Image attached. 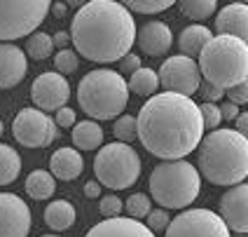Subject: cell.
I'll use <instances>...</instances> for the list:
<instances>
[{
    "mask_svg": "<svg viewBox=\"0 0 248 237\" xmlns=\"http://www.w3.org/2000/svg\"><path fill=\"white\" fill-rule=\"evenodd\" d=\"M136 136L150 155L171 162L185 160L204 139V122L192 97L162 92L138 111Z\"/></svg>",
    "mask_w": 248,
    "mask_h": 237,
    "instance_id": "cell-1",
    "label": "cell"
},
{
    "mask_svg": "<svg viewBox=\"0 0 248 237\" xmlns=\"http://www.w3.org/2000/svg\"><path fill=\"white\" fill-rule=\"evenodd\" d=\"M75 54L96 64H115L136 45V19L115 0H92L78 7L70 24Z\"/></svg>",
    "mask_w": 248,
    "mask_h": 237,
    "instance_id": "cell-2",
    "label": "cell"
},
{
    "mask_svg": "<svg viewBox=\"0 0 248 237\" xmlns=\"http://www.w3.org/2000/svg\"><path fill=\"white\" fill-rule=\"evenodd\" d=\"M197 171L213 186H239L248 176V139L234 129H213L197 146Z\"/></svg>",
    "mask_w": 248,
    "mask_h": 237,
    "instance_id": "cell-3",
    "label": "cell"
},
{
    "mask_svg": "<svg viewBox=\"0 0 248 237\" xmlns=\"http://www.w3.org/2000/svg\"><path fill=\"white\" fill-rule=\"evenodd\" d=\"M199 75L222 92L246 83L248 42L234 35H213L199 52Z\"/></svg>",
    "mask_w": 248,
    "mask_h": 237,
    "instance_id": "cell-4",
    "label": "cell"
},
{
    "mask_svg": "<svg viewBox=\"0 0 248 237\" xmlns=\"http://www.w3.org/2000/svg\"><path fill=\"white\" fill-rule=\"evenodd\" d=\"M78 103L94 122L115 120L129 103L126 80L110 68L89 70L78 85Z\"/></svg>",
    "mask_w": 248,
    "mask_h": 237,
    "instance_id": "cell-5",
    "label": "cell"
},
{
    "mask_svg": "<svg viewBox=\"0 0 248 237\" xmlns=\"http://www.w3.org/2000/svg\"><path fill=\"white\" fill-rule=\"evenodd\" d=\"M148 188H150L148 197H152L162 209H185L199 197L202 176L192 162L171 160L152 169Z\"/></svg>",
    "mask_w": 248,
    "mask_h": 237,
    "instance_id": "cell-6",
    "label": "cell"
},
{
    "mask_svg": "<svg viewBox=\"0 0 248 237\" xmlns=\"http://www.w3.org/2000/svg\"><path fill=\"white\" fill-rule=\"evenodd\" d=\"M96 183L110 190H126L140 176V157L129 143H106L94 157Z\"/></svg>",
    "mask_w": 248,
    "mask_h": 237,
    "instance_id": "cell-7",
    "label": "cell"
},
{
    "mask_svg": "<svg viewBox=\"0 0 248 237\" xmlns=\"http://www.w3.org/2000/svg\"><path fill=\"white\" fill-rule=\"evenodd\" d=\"M49 0H0V42L35 33L49 14Z\"/></svg>",
    "mask_w": 248,
    "mask_h": 237,
    "instance_id": "cell-8",
    "label": "cell"
},
{
    "mask_svg": "<svg viewBox=\"0 0 248 237\" xmlns=\"http://www.w3.org/2000/svg\"><path fill=\"white\" fill-rule=\"evenodd\" d=\"M164 237H232L230 228L211 209L192 207L180 211L173 221H169Z\"/></svg>",
    "mask_w": 248,
    "mask_h": 237,
    "instance_id": "cell-9",
    "label": "cell"
},
{
    "mask_svg": "<svg viewBox=\"0 0 248 237\" xmlns=\"http://www.w3.org/2000/svg\"><path fill=\"white\" fill-rule=\"evenodd\" d=\"M12 134L24 148H47L59 136V127L47 113L38 108H21L12 122Z\"/></svg>",
    "mask_w": 248,
    "mask_h": 237,
    "instance_id": "cell-10",
    "label": "cell"
},
{
    "mask_svg": "<svg viewBox=\"0 0 248 237\" xmlns=\"http://www.w3.org/2000/svg\"><path fill=\"white\" fill-rule=\"evenodd\" d=\"M157 78H159V85L164 87L166 92L183 94V97H192L194 92L199 89V85H202V75H199L197 61L183 54L164 59V64L157 70Z\"/></svg>",
    "mask_w": 248,
    "mask_h": 237,
    "instance_id": "cell-11",
    "label": "cell"
},
{
    "mask_svg": "<svg viewBox=\"0 0 248 237\" xmlns=\"http://www.w3.org/2000/svg\"><path fill=\"white\" fill-rule=\"evenodd\" d=\"M31 99L35 103V108L42 113H52L59 111L68 103L70 99V83L59 75L56 70H47L40 73L33 85H31Z\"/></svg>",
    "mask_w": 248,
    "mask_h": 237,
    "instance_id": "cell-12",
    "label": "cell"
},
{
    "mask_svg": "<svg viewBox=\"0 0 248 237\" xmlns=\"http://www.w3.org/2000/svg\"><path fill=\"white\" fill-rule=\"evenodd\" d=\"M33 216L24 197L0 193V237H28Z\"/></svg>",
    "mask_w": 248,
    "mask_h": 237,
    "instance_id": "cell-13",
    "label": "cell"
},
{
    "mask_svg": "<svg viewBox=\"0 0 248 237\" xmlns=\"http://www.w3.org/2000/svg\"><path fill=\"white\" fill-rule=\"evenodd\" d=\"M222 223L230 230H234L236 235H246L248 233V186L239 183L232 186L225 195L220 197V214Z\"/></svg>",
    "mask_w": 248,
    "mask_h": 237,
    "instance_id": "cell-14",
    "label": "cell"
},
{
    "mask_svg": "<svg viewBox=\"0 0 248 237\" xmlns=\"http://www.w3.org/2000/svg\"><path fill=\"white\" fill-rule=\"evenodd\" d=\"M28 59L21 47L0 42V89H12L26 78Z\"/></svg>",
    "mask_w": 248,
    "mask_h": 237,
    "instance_id": "cell-15",
    "label": "cell"
},
{
    "mask_svg": "<svg viewBox=\"0 0 248 237\" xmlns=\"http://www.w3.org/2000/svg\"><path fill=\"white\" fill-rule=\"evenodd\" d=\"M136 45L143 54L164 56L173 45V33L164 21H145L136 31Z\"/></svg>",
    "mask_w": 248,
    "mask_h": 237,
    "instance_id": "cell-16",
    "label": "cell"
},
{
    "mask_svg": "<svg viewBox=\"0 0 248 237\" xmlns=\"http://www.w3.org/2000/svg\"><path fill=\"white\" fill-rule=\"evenodd\" d=\"M216 31L218 35H234L239 40L248 38V5L246 2H232L225 5L216 14Z\"/></svg>",
    "mask_w": 248,
    "mask_h": 237,
    "instance_id": "cell-17",
    "label": "cell"
},
{
    "mask_svg": "<svg viewBox=\"0 0 248 237\" xmlns=\"http://www.w3.org/2000/svg\"><path fill=\"white\" fill-rule=\"evenodd\" d=\"M84 237H157L140 221H134L129 216H117V219H106L96 223Z\"/></svg>",
    "mask_w": 248,
    "mask_h": 237,
    "instance_id": "cell-18",
    "label": "cell"
},
{
    "mask_svg": "<svg viewBox=\"0 0 248 237\" xmlns=\"http://www.w3.org/2000/svg\"><path fill=\"white\" fill-rule=\"evenodd\" d=\"M84 171V157L80 151L63 146L49 157V174L59 181H75Z\"/></svg>",
    "mask_w": 248,
    "mask_h": 237,
    "instance_id": "cell-19",
    "label": "cell"
},
{
    "mask_svg": "<svg viewBox=\"0 0 248 237\" xmlns=\"http://www.w3.org/2000/svg\"><path fill=\"white\" fill-rule=\"evenodd\" d=\"M213 38L211 28L204 26V24H190L180 31L178 35V47H180V54L183 56H199V52L206 47V42Z\"/></svg>",
    "mask_w": 248,
    "mask_h": 237,
    "instance_id": "cell-20",
    "label": "cell"
},
{
    "mask_svg": "<svg viewBox=\"0 0 248 237\" xmlns=\"http://www.w3.org/2000/svg\"><path fill=\"white\" fill-rule=\"evenodd\" d=\"M45 223L54 233H63L75 223V207L68 200H54L45 207Z\"/></svg>",
    "mask_w": 248,
    "mask_h": 237,
    "instance_id": "cell-21",
    "label": "cell"
},
{
    "mask_svg": "<svg viewBox=\"0 0 248 237\" xmlns=\"http://www.w3.org/2000/svg\"><path fill=\"white\" fill-rule=\"evenodd\" d=\"M70 139L75 143V148H80V151H96L103 143V129L94 120H82V122L73 125Z\"/></svg>",
    "mask_w": 248,
    "mask_h": 237,
    "instance_id": "cell-22",
    "label": "cell"
},
{
    "mask_svg": "<svg viewBox=\"0 0 248 237\" xmlns=\"http://www.w3.org/2000/svg\"><path fill=\"white\" fill-rule=\"evenodd\" d=\"M126 89H129V94L134 92V94H140V97H148V99L155 97V94H157V89H159L157 70L140 66L138 70H134V73L129 75V80H126Z\"/></svg>",
    "mask_w": 248,
    "mask_h": 237,
    "instance_id": "cell-23",
    "label": "cell"
},
{
    "mask_svg": "<svg viewBox=\"0 0 248 237\" xmlns=\"http://www.w3.org/2000/svg\"><path fill=\"white\" fill-rule=\"evenodd\" d=\"M56 190V179L45 171V169H35L26 176V193L31 200H49Z\"/></svg>",
    "mask_w": 248,
    "mask_h": 237,
    "instance_id": "cell-24",
    "label": "cell"
},
{
    "mask_svg": "<svg viewBox=\"0 0 248 237\" xmlns=\"http://www.w3.org/2000/svg\"><path fill=\"white\" fill-rule=\"evenodd\" d=\"M21 174V157L12 146L0 143V186H10Z\"/></svg>",
    "mask_w": 248,
    "mask_h": 237,
    "instance_id": "cell-25",
    "label": "cell"
},
{
    "mask_svg": "<svg viewBox=\"0 0 248 237\" xmlns=\"http://www.w3.org/2000/svg\"><path fill=\"white\" fill-rule=\"evenodd\" d=\"M54 52V45H52V35L45 33V31H35L26 38V47H24V54L26 59L31 56L33 61H45L47 56H52Z\"/></svg>",
    "mask_w": 248,
    "mask_h": 237,
    "instance_id": "cell-26",
    "label": "cell"
},
{
    "mask_svg": "<svg viewBox=\"0 0 248 237\" xmlns=\"http://www.w3.org/2000/svg\"><path fill=\"white\" fill-rule=\"evenodd\" d=\"M178 10L183 17L187 19H194V21H204V19H211L216 10H218V2L216 0H180Z\"/></svg>",
    "mask_w": 248,
    "mask_h": 237,
    "instance_id": "cell-27",
    "label": "cell"
},
{
    "mask_svg": "<svg viewBox=\"0 0 248 237\" xmlns=\"http://www.w3.org/2000/svg\"><path fill=\"white\" fill-rule=\"evenodd\" d=\"M124 209L129 214V219H134V221H140V219H145L152 209V200L145 193H136V195H129L126 197V202H124Z\"/></svg>",
    "mask_w": 248,
    "mask_h": 237,
    "instance_id": "cell-28",
    "label": "cell"
},
{
    "mask_svg": "<svg viewBox=\"0 0 248 237\" xmlns=\"http://www.w3.org/2000/svg\"><path fill=\"white\" fill-rule=\"evenodd\" d=\"M112 134L120 143H129V141L136 139V118L134 115H120L115 120V127H112Z\"/></svg>",
    "mask_w": 248,
    "mask_h": 237,
    "instance_id": "cell-29",
    "label": "cell"
},
{
    "mask_svg": "<svg viewBox=\"0 0 248 237\" xmlns=\"http://www.w3.org/2000/svg\"><path fill=\"white\" fill-rule=\"evenodd\" d=\"M78 64H80V56L75 54V50H59L54 56V68L59 75H70V73H75L78 70Z\"/></svg>",
    "mask_w": 248,
    "mask_h": 237,
    "instance_id": "cell-30",
    "label": "cell"
},
{
    "mask_svg": "<svg viewBox=\"0 0 248 237\" xmlns=\"http://www.w3.org/2000/svg\"><path fill=\"white\" fill-rule=\"evenodd\" d=\"M124 7H126L129 12H136V14H157V12H166L169 7H173V2H169V0H150V2L129 0Z\"/></svg>",
    "mask_w": 248,
    "mask_h": 237,
    "instance_id": "cell-31",
    "label": "cell"
},
{
    "mask_svg": "<svg viewBox=\"0 0 248 237\" xmlns=\"http://www.w3.org/2000/svg\"><path fill=\"white\" fill-rule=\"evenodd\" d=\"M199 113H202V122H204V132H213V129H220V108L218 103H202L199 106Z\"/></svg>",
    "mask_w": 248,
    "mask_h": 237,
    "instance_id": "cell-32",
    "label": "cell"
},
{
    "mask_svg": "<svg viewBox=\"0 0 248 237\" xmlns=\"http://www.w3.org/2000/svg\"><path fill=\"white\" fill-rule=\"evenodd\" d=\"M169 221H171V216H169L166 209H150V214L145 216V223L143 225L150 230L152 235H157V233H164Z\"/></svg>",
    "mask_w": 248,
    "mask_h": 237,
    "instance_id": "cell-33",
    "label": "cell"
},
{
    "mask_svg": "<svg viewBox=\"0 0 248 237\" xmlns=\"http://www.w3.org/2000/svg\"><path fill=\"white\" fill-rule=\"evenodd\" d=\"M98 209L103 214V219H117L124 209V202L117 195H103L98 200Z\"/></svg>",
    "mask_w": 248,
    "mask_h": 237,
    "instance_id": "cell-34",
    "label": "cell"
},
{
    "mask_svg": "<svg viewBox=\"0 0 248 237\" xmlns=\"http://www.w3.org/2000/svg\"><path fill=\"white\" fill-rule=\"evenodd\" d=\"M225 94H227V101H230V103H234V106L241 108L244 103H248V83L236 85V87H232V89H227Z\"/></svg>",
    "mask_w": 248,
    "mask_h": 237,
    "instance_id": "cell-35",
    "label": "cell"
},
{
    "mask_svg": "<svg viewBox=\"0 0 248 237\" xmlns=\"http://www.w3.org/2000/svg\"><path fill=\"white\" fill-rule=\"evenodd\" d=\"M197 92L202 94L204 103H218V101H222V97H225L222 89H218V87H213V85H208V83H202Z\"/></svg>",
    "mask_w": 248,
    "mask_h": 237,
    "instance_id": "cell-36",
    "label": "cell"
},
{
    "mask_svg": "<svg viewBox=\"0 0 248 237\" xmlns=\"http://www.w3.org/2000/svg\"><path fill=\"white\" fill-rule=\"evenodd\" d=\"M54 125L56 127H73L75 125V120H78V115H75V111L73 108H68V106H63V108H59V111L54 113Z\"/></svg>",
    "mask_w": 248,
    "mask_h": 237,
    "instance_id": "cell-37",
    "label": "cell"
},
{
    "mask_svg": "<svg viewBox=\"0 0 248 237\" xmlns=\"http://www.w3.org/2000/svg\"><path fill=\"white\" fill-rule=\"evenodd\" d=\"M138 68H140V56H136L134 52H129L126 56L120 59V70H122V73H129V75H131V73Z\"/></svg>",
    "mask_w": 248,
    "mask_h": 237,
    "instance_id": "cell-38",
    "label": "cell"
},
{
    "mask_svg": "<svg viewBox=\"0 0 248 237\" xmlns=\"http://www.w3.org/2000/svg\"><path fill=\"white\" fill-rule=\"evenodd\" d=\"M218 108H220V118H222V120H230V122H234L236 115L241 113V108H239V106H234V103H230V101H222Z\"/></svg>",
    "mask_w": 248,
    "mask_h": 237,
    "instance_id": "cell-39",
    "label": "cell"
},
{
    "mask_svg": "<svg viewBox=\"0 0 248 237\" xmlns=\"http://www.w3.org/2000/svg\"><path fill=\"white\" fill-rule=\"evenodd\" d=\"M70 42V35L66 33V31H56L54 35H52V45L54 47H59V50H66V45Z\"/></svg>",
    "mask_w": 248,
    "mask_h": 237,
    "instance_id": "cell-40",
    "label": "cell"
},
{
    "mask_svg": "<svg viewBox=\"0 0 248 237\" xmlns=\"http://www.w3.org/2000/svg\"><path fill=\"white\" fill-rule=\"evenodd\" d=\"M234 132H239V134H244L246 136L248 134V113H239L236 115V120H234Z\"/></svg>",
    "mask_w": 248,
    "mask_h": 237,
    "instance_id": "cell-41",
    "label": "cell"
},
{
    "mask_svg": "<svg viewBox=\"0 0 248 237\" xmlns=\"http://www.w3.org/2000/svg\"><path fill=\"white\" fill-rule=\"evenodd\" d=\"M84 195L89 197V200H96L101 195V186L96 181H87L84 183Z\"/></svg>",
    "mask_w": 248,
    "mask_h": 237,
    "instance_id": "cell-42",
    "label": "cell"
},
{
    "mask_svg": "<svg viewBox=\"0 0 248 237\" xmlns=\"http://www.w3.org/2000/svg\"><path fill=\"white\" fill-rule=\"evenodd\" d=\"M49 12L54 14L56 19H63V17H66V12H68V7H66L63 2H52V5H49Z\"/></svg>",
    "mask_w": 248,
    "mask_h": 237,
    "instance_id": "cell-43",
    "label": "cell"
},
{
    "mask_svg": "<svg viewBox=\"0 0 248 237\" xmlns=\"http://www.w3.org/2000/svg\"><path fill=\"white\" fill-rule=\"evenodd\" d=\"M2 132H5V129H2V122H0V136H2Z\"/></svg>",
    "mask_w": 248,
    "mask_h": 237,
    "instance_id": "cell-44",
    "label": "cell"
},
{
    "mask_svg": "<svg viewBox=\"0 0 248 237\" xmlns=\"http://www.w3.org/2000/svg\"><path fill=\"white\" fill-rule=\"evenodd\" d=\"M42 237H61V235H42Z\"/></svg>",
    "mask_w": 248,
    "mask_h": 237,
    "instance_id": "cell-45",
    "label": "cell"
},
{
    "mask_svg": "<svg viewBox=\"0 0 248 237\" xmlns=\"http://www.w3.org/2000/svg\"><path fill=\"white\" fill-rule=\"evenodd\" d=\"M234 237H246V235H234Z\"/></svg>",
    "mask_w": 248,
    "mask_h": 237,
    "instance_id": "cell-46",
    "label": "cell"
}]
</instances>
